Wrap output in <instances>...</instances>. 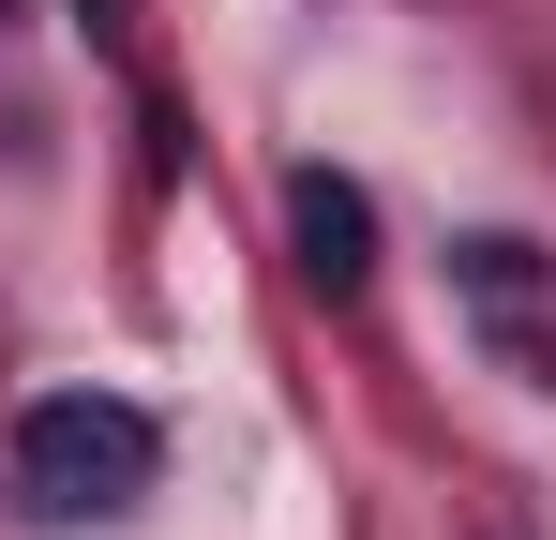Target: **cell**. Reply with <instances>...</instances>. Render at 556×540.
I'll return each mask as SVG.
<instances>
[{
  "label": "cell",
  "mask_w": 556,
  "mask_h": 540,
  "mask_svg": "<svg viewBox=\"0 0 556 540\" xmlns=\"http://www.w3.org/2000/svg\"><path fill=\"white\" fill-rule=\"evenodd\" d=\"M151 465H166V436H151L121 390H46V406L15 421V496H30L46 526H105V511H136Z\"/></svg>",
  "instance_id": "obj_1"
},
{
  "label": "cell",
  "mask_w": 556,
  "mask_h": 540,
  "mask_svg": "<svg viewBox=\"0 0 556 540\" xmlns=\"http://www.w3.org/2000/svg\"><path fill=\"white\" fill-rule=\"evenodd\" d=\"M452 270H466V300H481V331L527 360V375H556V300H542V256H527V241H452Z\"/></svg>",
  "instance_id": "obj_2"
},
{
  "label": "cell",
  "mask_w": 556,
  "mask_h": 540,
  "mask_svg": "<svg viewBox=\"0 0 556 540\" xmlns=\"http://www.w3.org/2000/svg\"><path fill=\"white\" fill-rule=\"evenodd\" d=\"M286 241H301V270L346 300V285L376 270V195H362V180H331V166H301V180H286Z\"/></svg>",
  "instance_id": "obj_3"
}]
</instances>
